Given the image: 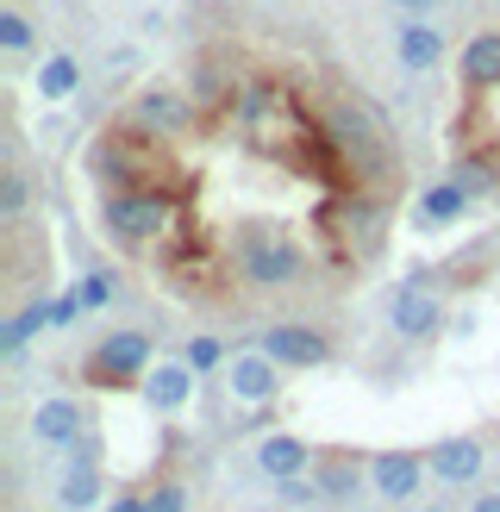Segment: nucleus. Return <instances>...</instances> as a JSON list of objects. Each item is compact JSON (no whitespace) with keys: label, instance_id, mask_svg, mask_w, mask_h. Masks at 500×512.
<instances>
[{"label":"nucleus","instance_id":"obj_1","mask_svg":"<svg viewBox=\"0 0 500 512\" xmlns=\"http://www.w3.org/2000/svg\"><path fill=\"white\" fill-rule=\"evenodd\" d=\"M325 132H332V144L350 157V169H357L363 182H382V175H388V144L375 138V119L363 107H338Z\"/></svg>","mask_w":500,"mask_h":512},{"label":"nucleus","instance_id":"obj_2","mask_svg":"<svg viewBox=\"0 0 500 512\" xmlns=\"http://www.w3.org/2000/svg\"><path fill=\"white\" fill-rule=\"evenodd\" d=\"M163 219H169V200H157V194H113V200H107V225H113L119 244L157 238Z\"/></svg>","mask_w":500,"mask_h":512},{"label":"nucleus","instance_id":"obj_3","mask_svg":"<svg viewBox=\"0 0 500 512\" xmlns=\"http://www.w3.org/2000/svg\"><path fill=\"white\" fill-rule=\"evenodd\" d=\"M244 275L257 281V288H282V281L300 275V250L269 238V232H244Z\"/></svg>","mask_w":500,"mask_h":512},{"label":"nucleus","instance_id":"obj_4","mask_svg":"<svg viewBox=\"0 0 500 512\" xmlns=\"http://www.w3.org/2000/svg\"><path fill=\"white\" fill-rule=\"evenodd\" d=\"M144 363H150V338L144 331H113L107 344L94 350V375L88 381H125V375H144Z\"/></svg>","mask_w":500,"mask_h":512},{"label":"nucleus","instance_id":"obj_5","mask_svg":"<svg viewBox=\"0 0 500 512\" xmlns=\"http://www.w3.org/2000/svg\"><path fill=\"white\" fill-rule=\"evenodd\" d=\"M263 356L269 363H325L332 344H325L319 331H307V325H269L263 331Z\"/></svg>","mask_w":500,"mask_h":512},{"label":"nucleus","instance_id":"obj_6","mask_svg":"<svg viewBox=\"0 0 500 512\" xmlns=\"http://www.w3.org/2000/svg\"><path fill=\"white\" fill-rule=\"evenodd\" d=\"M444 319V306L432 294H419V288H400L394 294V325H400V338H432Z\"/></svg>","mask_w":500,"mask_h":512},{"label":"nucleus","instance_id":"obj_7","mask_svg":"<svg viewBox=\"0 0 500 512\" xmlns=\"http://www.w3.org/2000/svg\"><path fill=\"white\" fill-rule=\"evenodd\" d=\"M419 481H425V463L407 450H388V456H375V488H382L388 500H407L419 494Z\"/></svg>","mask_w":500,"mask_h":512},{"label":"nucleus","instance_id":"obj_8","mask_svg":"<svg viewBox=\"0 0 500 512\" xmlns=\"http://www.w3.org/2000/svg\"><path fill=\"white\" fill-rule=\"evenodd\" d=\"M188 394H194V369H188V363H163V369L144 375V400L157 406V413H175Z\"/></svg>","mask_w":500,"mask_h":512},{"label":"nucleus","instance_id":"obj_9","mask_svg":"<svg viewBox=\"0 0 500 512\" xmlns=\"http://www.w3.org/2000/svg\"><path fill=\"white\" fill-rule=\"evenodd\" d=\"M138 119L150 125V132H188V125H194L188 100H182V94H169V88H150V94H138Z\"/></svg>","mask_w":500,"mask_h":512},{"label":"nucleus","instance_id":"obj_10","mask_svg":"<svg viewBox=\"0 0 500 512\" xmlns=\"http://www.w3.org/2000/svg\"><path fill=\"white\" fill-rule=\"evenodd\" d=\"M432 475L438 481H475V475H482V444H475V438H444L432 450Z\"/></svg>","mask_w":500,"mask_h":512},{"label":"nucleus","instance_id":"obj_11","mask_svg":"<svg viewBox=\"0 0 500 512\" xmlns=\"http://www.w3.org/2000/svg\"><path fill=\"white\" fill-rule=\"evenodd\" d=\"M32 431H38L44 444H57V450H75V444H82V413H75L69 400H44Z\"/></svg>","mask_w":500,"mask_h":512},{"label":"nucleus","instance_id":"obj_12","mask_svg":"<svg viewBox=\"0 0 500 512\" xmlns=\"http://www.w3.org/2000/svg\"><path fill=\"white\" fill-rule=\"evenodd\" d=\"M307 463H313V450L300 444V438H263V450H257V469L275 475V481H300Z\"/></svg>","mask_w":500,"mask_h":512},{"label":"nucleus","instance_id":"obj_13","mask_svg":"<svg viewBox=\"0 0 500 512\" xmlns=\"http://www.w3.org/2000/svg\"><path fill=\"white\" fill-rule=\"evenodd\" d=\"M232 394L250 400V406L275 394V363H269V356H238V363H232Z\"/></svg>","mask_w":500,"mask_h":512},{"label":"nucleus","instance_id":"obj_14","mask_svg":"<svg viewBox=\"0 0 500 512\" xmlns=\"http://www.w3.org/2000/svg\"><path fill=\"white\" fill-rule=\"evenodd\" d=\"M463 75L475 88H488V82H500V32H488V38H475L469 50H463Z\"/></svg>","mask_w":500,"mask_h":512},{"label":"nucleus","instance_id":"obj_15","mask_svg":"<svg viewBox=\"0 0 500 512\" xmlns=\"http://www.w3.org/2000/svg\"><path fill=\"white\" fill-rule=\"evenodd\" d=\"M438 50H444V38L432 32V25H400V63L407 69H432Z\"/></svg>","mask_w":500,"mask_h":512},{"label":"nucleus","instance_id":"obj_16","mask_svg":"<svg viewBox=\"0 0 500 512\" xmlns=\"http://www.w3.org/2000/svg\"><path fill=\"white\" fill-rule=\"evenodd\" d=\"M57 500H63L69 512H82V506H94V500H100V469H94V463H75V469L63 475V488H57Z\"/></svg>","mask_w":500,"mask_h":512},{"label":"nucleus","instance_id":"obj_17","mask_svg":"<svg viewBox=\"0 0 500 512\" xmlns=\"http://www.w3.org/2000/svg\"><path fill=\"white\" fill-rule=\"evenodd\" d=\"M463 207H469V194H463L457 182H438L432 194L419 200V219H425V225H450V219H457Z\"/></svg>","mask_w":500,"mask_h":512},{"label":"nucleus","instance_id":"obj_18","mask_svg":"<svg viewBox=\"0 0 500 512\" xmlns=\"http://www.w3.org/2000/svg\"><path fill=\"white\" fill-rule=\"evenodd\" d=\"M44 325H50V300L25 306V313H19L7 331H0V350H7V356H19V350H25V338H32V331H44Z\"/></svg>","mask_w":500,"mask_h":512},{"label":"nucleus","instance_id":"obj_19","mask_svg":"<svg viewBox=\"0 0 500 512\" xmlns=\"http://www.w3.org/2000/svg\"><path fill=\"white\" fill-rule=\"evenodd\" d=\"M75 82H82V75H75V63H69V57H50V63L38 69V88H44V100H63V94H75Z\"/></svg>","mask_w":500,"mask_h":512},{"label":"nucleus","instance_id":"obj_20","mask_svg":"<svg viewBox=\"0 0 500 512\" xmlns=\"http://www.w3.org/2000/svg\"><path fill=\"white\" fill-rule=\"evenodd\" d=\"M313 488L325 500H350V494H357V469H350V463H325V475L313 481Z\"/></svg>","mask_w":500,"mask_h":512},{"label":"nucleus","instance_id":"obj_21","mask_svg":"<svg viewBox=\"0 0 500 512\" xmlns=\"http://www.w3.org/2000/svg\"><path fill=\"white\" fill-rule=\"evenodd\" d=\"M238 107H244V119H250V125H257V119H269V107H275V88H269V82H250Z\"/></svg>","mask_w":500,"mask_h":512},{"label":"nucleus","instance_id":"obj_22","mask_svg":"<svg viewBox=\"0 0 500 512\" xmlns=\"http://www.w3.org/2000/svg\"><path fill=\"white\" fill-rule=\"evenodd\" d=\"M0 44H7V50H25V44H32V25H25L19 13H0Z\"/></svg>","mask_w":500,"mask_h":512},{"label":"nucleus","instance_id":"obj_23","mask_svg":"<svg viewBox=\"0 0 500 512\" xmlns=\"http://www.w3.org/2000/svg\"><path fill=\"white\" fill-rule=\"evenodd\" d=\"M144 512H188V494L182 488H157V494L144 500Z\"/></svg>","mask_w":500,"mask_h":512},{"label":"nucleus","instance_id":"obj_24","mask_svg":"<svg viewBox=\"0 0 500 512\" xmlns=\"http://www.w3.org/2000/svg\"><path fill=\"white\" fill-rule=\"evenodd\" d=\"M463 194H475V188H488V163H457V175H450Z\"/></svg>","mask_w":500,"mask_h":512},{"label":"nucleus","instance_id":"obj_25","mask_svg":"<svg viewBox=\"0 0 500 512\" xmlns=\"http://www.w3.org/2000/svg\"><path fill=\"white\" fill-rule=\"evenodd\" d=\"M75 294H82V306H107V300H113V281H107V275H88Z\"/></svg>","mask_w":500,"mask_h":512},{"label":"nucleus","instance_id":"obj_26","mask_svg":"<svg viewBox=\"0 0 500 512\" xmlns=\"http://www.w3.org/2000/svg\"><path fill=\"white\" fill-rule=\"evenodd\" d=\"M0 213H7V219L25 213V182H19V175H7V188H0Z\"/></svg>","mask_w":500,"mask_h":512},{"label":"nucleus","instance_id":"obj_27","mask_svg":"<svg viewBox=\"0 0 500 512\" xmlns=\"http://www.w3.org/2000/svg\"><path fill=\"white\" fill-rule=\"evenodd\" d=\"M219 363V338H194L188 344V369H213Z\"/></svg>","mask_w":500,"mask_h":512},{"label":"nucleus","instance_id":"obj_28","mask_svg":"<svg viewBox=\"0 0 500 512\" xmlns=\"http://www.w3.org/2000/svg\"><path fill=\"white\" fill-rule=\"evenodd\" d=\"M75 313H82V294H63V300H50V325H69Z\"/></svg>","mask_w":500,"mask_h":512},{"label":"nucleus","instance_id":"obj_29","mask_svg":"<svg viewBox=\"0 0 500 512\" xmlns=\"http://www.w3.org/2000/svg\"><path fill=\"white\" fill-rule=\"evenodd\" d=\"M319 488H313V481H282V500H294V506H307Z\"/></svg>","mask_w":500,"mask_h":512},{"label":"nucleus","instance_id":"obj_30","mask_svg":"<svg viewBox=\"0 0 500 512\" xmlns=\"http://www.w3.org/2000/svg\"><path fill=\"white\" fill-rule=\"evenodd\" d=\"M469 512H500V494H482V500H475Z\"/></svg>","mask_w":500,"mask_h":512},{"label":"nucleus","instance_id":"obj_31","mask_svg":"<svg viewBox=\"0 0 500 512\" xmlns=\"http://www.w3.org/2000/svg\"><path fill=\"white\" fill-rule=\"evenodd\" d=\"M107 512H144V500H113Z\"/></svg>","mask_w":500,"mask_h":512},{"label":"nucleus","instance_id":"obj_32","mask_svg":"<svg viewBox=\"0 0 500 512\" xmlns=\"http://www.w3.org/2000/svg\"><path fill=\"white\" fill-rule=\"evenodd\" d=\"M407 7H425V0H407Z\"/></svg>","mask_w":500,"mask_h":512}]
</instances>
